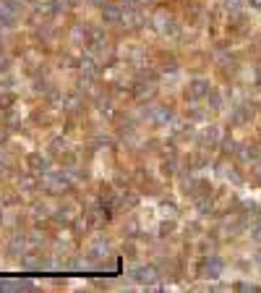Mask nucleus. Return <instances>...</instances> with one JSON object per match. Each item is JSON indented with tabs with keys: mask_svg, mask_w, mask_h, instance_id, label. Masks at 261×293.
I'll return each mask as SVG.
<instances>
[{
	"mask_svg": "<svg viewBox=\"0 0 261 293\" xmlns=\"http://www.w3.org/2000/svg\"><path fill=\"white\" fill-rule=\"evenodd\" d=\"M199 272L204 275V278H217V275L222 272V259H217V256H207V259H201Z\"/></svg>",
	"mask_w": 261,
	"mask_h": 293,
	"instance_id": "1",
	"label": "nucleus"
},
{
	"mask_svg": "<svg viewBox=\"0 0 261 293\" xmlns=\"http://www.w3.org/2000/svg\"><path fill=\"white\" fill-rule=\"evenodd\" d=\"M133 278H136L138 283H146V286H149V283L157 280V270H154V267H138V270L133 272Z\"/></svg>",
	"mask_w": 261,
	"mask_h": 293,
	"instance_id": "2",
	"label": "nucleus"
},
{
	"mask_svg": "<svg viewBox=\"0 0 261 293\" xmlns=\"http://www.w3.org/2000/svg\"><path fill=\"white\" fill-rule=\"evenodd\" d=\"M16 21V13L11 5H0V29H8Z\"/></svg>",
	"mask_w": 261,
	"mask_h": 293,
	"instance_id": "3",
	"label": "nucleus"
},
{
	"mask_svg": "<svg viewBox=\"0 0 261 293\" xmlns=\"http://www.w3.org/2000/svg\"><path fill=\"white\" fill-rule=\"evenodd\" d=\"M207 92H209V84H207V81H193V84H191V89H188V97H204V95H207Z\"/></svg>",
	"mask_w": 261,
	"mask_h": 293,
	"instance_id": "4",
	"label": "nucleus"
},
{
	"mask_svg": "<svg viewBox=\"0 0 261 293\" xmlns=\"http://www.w3.org/2000/svg\"><path fill=\"white\" fill-rule=\"evenodd\" d=\"M102 18H105V24H115V21H120V11H118L115 5H105Z\"/></svg>",
	"mask_w": 261,
	"mask_h": 293,
	"instance_id": "5",
	"label": "nucleus"
},
{
	"mask_svg": "<svg viewBox=\"0 0 261 293\" xmlns=\"http://www.w3.org/2000/svg\"><path fill=\"white\" fill-rule=\"evenodd\" d=\"M29 165L34 170H44V168H47V160H42L40 154H29Z\"/></svg>",
	"mask_w": 261,
	"mask_h": 293,
	"instance_id": "6",
	"label": "nucleus"
},
{
	"mask_svg": "<svg viewBox=\"0 0 261 293\" xmlns=\"http://www.w3.org/2000/svg\"><path fill=\"white\" fill-rule=\"evenodd\" d=\"M47 186L55 191V194H60V191L65 189V181L63 178H47Z\"/></svg>",
	"mask_w": 261,
	"mask_h": 293,
	"instance_id": "7",
	"label": "nucleus"
},
{
	"mask_svg": "<svg viewBox=\"0 0 261 293\" xmlns=\"http://www.w3.org/2000/svg\"><path fill=\"white\" fill-rule=\"evenodd\" d=\"M157 123H165V121H170V118H173V113H170V110H167V107H160V110H157Z\"/></svg>",
	"mask_w": 261,
	"mask_h": 293,
	"instance_id": "8",
	"label": "nucleus"
},
{
	"mask_svg": "<svg viewBox=\"0 0 261 293\" xmlns=\"http://www.w3.org/2000/svg\"><path fill=\"white\" fill-rule=\"evenodd\" d=\"M8 105H13V95H3V97H0V107H8Z\"/></svg>",
	"mask_w": 261,
	"mask_h": 293,
	"instance_id": "9",
	"label": "nucleus"
},
{
	"mask_svg": "<svg viewBox=\"0 0 261 293\" xmlns=\"http://www.w3.org/2000/svg\"><path fill=\"white\" fill-rule=\"evenodd\" d=\"M254 238H259V241H261V223L254 228Z\"/></svg>",
	"mask_w": 261,
	"mask_h": 293,
	"instance_id": "10",
	"label": "nucleus"
},
{
	"mask_svg": "<svg viewBox=\"0 0 261 293\" xmlns=\"http://www.w3.org/2000/svg\"><path fill=\"white\" fill-rule=\"evenodd\" d=\"M0 68H5V55L0 52Z\"/></svg>",
	"mask_w": 261,
	"mask_h": 293,
	"instance_id": "11",
	"label": "nucleus"
},
{
	"mask_svg": "<svg viewBox=\"0 0 261 293\" xmlns=\"http://www.w3.org/2000/svg\"><path fill=\"white\" fill-rule=\"evenodd\" d=\"M0 217H3V215H0Z\"/></svg>",
	"mask_w": 261,
	"mask_h": 293,
	"instance_id": "12",
	"label": "nucleus"
}]
</instances>
